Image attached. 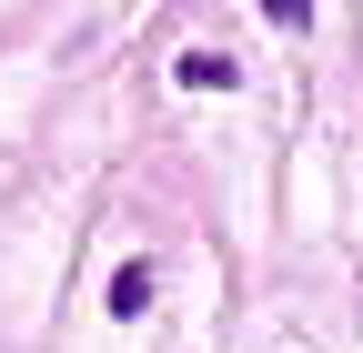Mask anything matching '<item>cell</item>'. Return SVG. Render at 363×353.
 <instances>
[{
  "mask_svg": "<svg viewBox=\"0 0 363 353\" xmlns=\"http://www.w3.org/2000/svg\"><path fill=\"white\" fill-rule=\"evenodd\" d=\"M152 293H162V283H152V262H121V273H111V313H121V323H142V313H152Z\"/></svg>",
  "mask_w": 363,
  "mask_h": 353,
  "instance_id": "1",
  "label": "cell"
},
{
  "mask_svg": "<svg viewBox=\"0 0 363 353\" xmlns=\"http://www.w3.org/2000/svg\"><path fill=\"white\" fill-rule=\"evenodd\" d=\"M233 61H222V51H182V91H233Z\"/></svg>",
  "mask_w": 363,
  "mask_h": 353,
  "instance_id": "2",
  "label": "cell"
},
{
  "mask_svg": "<svg viewBox=\"0 0 363 353\" xmlns=\"http://www.w3.org/2000/svg\"><path fill=\"white\" fill-rule=\"evenodd\" d=\"M262 21H272V30H303V21H313V0H262Z\"/></svg>",
  "mask_w": 363,
  "mask_h": 353,
  "instance_id": "3",
  "label": "cell"
}]
</instances>
